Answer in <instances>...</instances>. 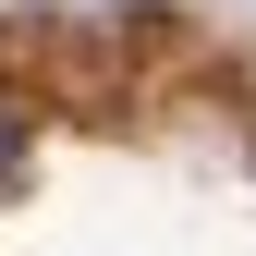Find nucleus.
I'll return each instance as SVG.
<instances>
[{"instance_id": "f257e3e1", "label": "nucleus", "mask_w": 256, "mask_h": 256, "mask_svg": "<svg viewBox=\"0 0 256 256\" xmlns=\"http://www.w3.org/2000/svg\"><path fill=\"white\" fill-rule=\"evenodd\" d=\"M12 146H24V122H12V110H0V171H12Z\"/></svg>"}]
</instances>
